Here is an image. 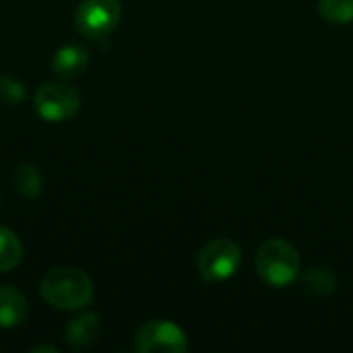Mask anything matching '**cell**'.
<instances>
[{"label":"cell","mask_w":353,"mask_h":353,"mask_svg":"<svg viewBox=\"0 0 353 353\" xmlns=\"http://www.w3.org/2000/svg\"><path fill=\"white\" fill-rule=\"evenodd\" d=\"M39 294L56 310H81L93 300V281L81 269L60 267L43 275Z\"/></svg>","instance_id":"6da1fadb"},{"label":"cell","mask_w":353,"mask_h":353,"mask_svg":"<svg viewBox=\"0 0 353 353\" xmlns=\"http://www.w3.org/2000/svg\"><path fill=\"white\" fill-rule=\"evenodd\" d=\"M256 271L269 285L285 288L300 277V254L290 242L271 238L256 252Z\"/></svg>","instance_id":"7a4b0ae2"},{"label":"cell","mask_w":353,"mask_h":353,"mask_svg":"<svg viewBox=\"0 0 353 353\" xmlns=\"http://www.w3.org/2000/svg\"><path fill=\"white\" fill-rule=\"evenodd\" d=\"M242 261V248L230 238H217L201 248L196 256V269L201 279L215 283L230 279Z\"/></svg>","instance_id":"3957f363"},{"label":"cell","mask_w":353,"mask_h":353,"mask_svg":"<svg viewBox=\"0 0 353 353\" xmlns=\"http://www.w3.org/2000/svg\"><path fill=\"white\" fill-rule=\"evenodd\" d=\"M120 0H83L74 12V25L87 39H105L120 23Z\"/></svg>","instance_id":"277c9868"},{"label":"cell","mask_w":353,"mask_h":353,"mask_svg":"<svg viewBox=\"0 0 353 353\" xmlns=\"http://www.w3.org/2000/svg\"><path fill=\"white\" fill-rule=\"evenodd\" d=\"M33 103L46 122H64L81 110V95L66 83H46L37 89Z\"/></svg>","instance_id":"5b68a950"},{"label":"cell","mask_w":353,"mask_h":353,"mask_svg":"<svg viewBox=\"0 0 353 353\" xmlns=\"http://www.w3.org/2000/svg\"><path fill=\"white\" fill-rule=\"evenodd\" d=\"M134 350L141 353H182L188 350V339L170 321H149L137 331Z\"/></svg>","instance_id":"8992f818"},{"label":"cell","mask_w":353,"mask_h":353,"mask_svg":"<svg viewBox=\"0 0 353 353\" xmlns=\"http://www.w3.org/2000/svg\"><path fill=\"white\" fill-rule=\"evenodd\" d=\"M89 66V52L81 46H64L52 58V72L64 81L81 77Z\"/></svg>","instance_id":"52a82bcc"},{"label":"cell","mask_w":353,"mask_h":353,"mask_svg":"<svg viewBox=\"0 0 353 353\" xmlns=\"http://www.w3.org/2000/svg\"><path fill=\"white\" fill-rule=\"evenodd\" d=\"M29 314V306L25 296L8 285L0 288V327L12 329L19 327Z\"/></svg>","instance_id":"ba28073f"},{"label":"cell","mask_w":353,"mask_h":353,"mask_svg":"<svg viewBox=\"0 0 353 353\" xmlns=\"http://www.w3.org/2000/svg\"><path fill=\"white\" fill-rule=\"evenodd\" d=\"M99 335V316L97 314H81L66 325V341L72 350H87L97 341Z\"/></svg>","instance_id":"9c48e42d"},{"label":"cell","mask_w":353,"mask_h":353,"mask_svg":"<svg viewBox=\"0 0 353 353\" xmlns=\"http://www.w3.org/2000/svg\"><path fill=\"white\" fill-rule=\"evenodd\" d=\"M23 259V244L14 232L0 225V273L14 269Z\"/></svg>","instance_id":"30bf717a"},{"label":"cell","mask_w":353,"mask_h":353,"mask_svg":"<svg viewBox=\"0 0 353 353\" xmlns=\"http://www.w3.org/2000/svg\"><path fill=\"white\" fill-rule=\"evenodd\" d=\"M12 182L23 196H37L43 186V178H41L39 170L29 163H21L14 168Z\"/></svg>","instance_id":"8fae6325"},{"label":"cell","mask_w":353,"mask_h":353,"mask_svg":"<svg viewBox=\"0 0 353 353\" xmlns=\"http://www.w3.org/2000/svg\"><path fill=\"white\" fill-rule=\"evenodd\" d=\"M319 12L329 23L347 25L353 21V0H319Z\"/></svg>","instance_id":"7c38bea8"},{"label":"cell","mask_w":353,"mask_h":353,"mask_svg":"<svg viewBox=\"0 0 353 353\" xmlns=\"http://www.w3.org/2000/svg\"><path fill=\"white\" fill-rule=\"evenodd\" d=\"M304 285L316 296H329L337 288V277L329 269H310L304 275Z\"/></svg>","instance_id":"4fadbf2b"},{"label":"cell","mask_w":353,"mask_h":353,"mask_svg":"<svg viewBox=\"0 0 353 353\" xmlns=\"http://www.w3.org/2000/svg\"><path fill=\"white\" fill-rule=\"evenodd\" d=\"M25 99V87L8 77V74H0V101L6 105H19Z\"/></svg>","instance_id":"5bb4252c"},{"label":"cell","mask_w":353,"mask_h":353,"mask_svg":"<svg viewBox=\"0 0 353 353\" xmlns=\"http://www.w3.org/2000/svg\"><path fill=\"white\" fill-rule=\"evenodd\" d=\"M31 352H52V353H56L58 350H56L54 345H39V347H33Z\"/></svg>","instance_id":"9a60e30c"}]
</instances>
